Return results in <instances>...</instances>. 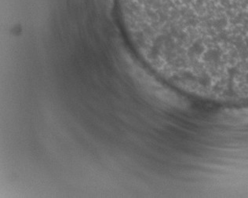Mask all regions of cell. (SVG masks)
<instances>
[{"label": "cell", "instance_id": "6da1fadb", "mask_svg": "<svg viewBox=\"0 0 248 198\" xmlns=\"http://www.w3.org/2000/svg\"><path fill=\"white\" fill-rule=\"evenodd\" d=\"M152 9L159 26L184 35H248V0H153Z\"/></svg>", "mask_w": 248, "mask_h": 198}]
</instances>
